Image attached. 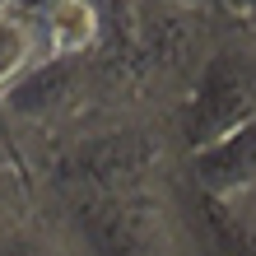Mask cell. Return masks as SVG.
<instances>
[{
    "label": "cell",
    "instance_id": "obj_1",
    "mask_svg": "<svg viewBox=\"0 0 256 256\" xmlns=\"http://www.w3.org/2000/svg\"><path fill=\"white\" fill-rule=\"evenodd\" d=\"M80 242L98 252H196L205 247L196 224L177 214L154 186H116L84 196Z\"/></svg>",
    "mask_w": 256,
    "mask_h": 256
},
{
    "label": "cell",
    "instance_id": "obj_2",
    "mask_svg": "<svg viewBox=\"0 0 256 256\" xmlns=\"http://www.w3.org/2000/svg\"><path fill=\"white\" fill-rule=\"evenodd\" d=\"M247 116H256V19H247L238 38L210 47V56L200 61V74L191 80V94H186V122H182L186 154L214 144L219 135L242 126Z\"/></svg>",
    "mask_w": 256,
    "mask_h": 256
},
{
    "label": "cell",
    "instance_id": "obj_3",
    "mask_svg": "<svg viewBox=\"0 0 256 256\" xmlns=\"http://www.w3.org/2000/svg\"><path fill=\"white\" fill-rule=\"evenodd\" d=\"M191 182L210 200H252L256 196V116H247L242 126H233L228 135H219L214 144L191 149Z\"/></svg>",
    "mask_w": 256,
    "mask_h": 256
},
{
    "label": "cell",
    "instance_id": "obj_4",
    "mask_svg": "<svg viewBox=\"0 0 256 256\" xmlns=\"http://www.w3.org/2000/svg\"><path fill=\"white\" fill-rule=\"evenodd\" d=\"M47 61H56V56H52L42 19L24 10H0V98H10L19 84H28Z\"/></svg>",
    "mask_w": 256,
    "mask_h": 256
},
{
    "label": "cell",
    "instance_id": "obj_5",
    "mask_svg": "<svg viewBox=\"0 0 256 256\" xmlns=\"http://www.w3.org/2000/svg\"><path fill=\"white\" fill-rule=\"evenodd\" d=\"M42 28H47L52 56H88L102 42L108 14H102L98 0H61L56 10L42 14Z\"/></svg>",
    "mask_w": 256,
    "mask_h": 256
},
{
    "label": "cell",
    "instance_id": "obj_6",
    "mask_svg": "<svg viewBox=\"0 0 256 256\" xmlns=\"http://www.w3.org/2000/svg\"><path fill=\"white\" fill-rule=\"evenodd\" d=\"M33 242H38V233H33L28 182L10 158V163H0V252H19V247H33Z\"/></svg>",
    "mask_w": 256,
    "mask_h": 256
},
{
    "label": "cell",
    "instance_id": "obj_7",
    "mask_svg": "<svg viewBox=\"0 0 256 256\" xmlns=\"http://www.w3.org/2000/svg\"><path fill=\"white\" fill-rule=\"evenodd\" d=\"M56 5H61V0H19L14 10H24V14H33V19H42V14L56 10Z\"/></svg>",
    "mask_w": 256,
    "mask_h": 256
},
{
    "label": "cell",
    "instance_id": "obj_8",
    "mask_svg": "<svg viewBox=\"0 0 256 256\" xmlns=\"http://www.w3.org/2000/svg\"><path fill=\"white\" fill-rule=\"evenodd\" d=\"M238 14H242V19H256V0H242V10H238Z\"/></svg>",
    "mask_w": 256,
    "mask_h": 256
},
{
    "label": "cell",
    "instance_id": "obj_9",
    "mask_svg": "<svg viewBox=\"0 0 256 256\" xmlns=\"http://www.w3.org/2000/svg\"><path fill=\"white\" fill-rule=\"evenodd\" d=\"M214 5H219V10H233V14H238V10H242V0H214Z\"/></svg>",
    "mask_w": 256,
    "mask_h": 256
},
{
    "label": "cell",
    "instance_id": "obj_10",
    "mask_svg": "<svg viewBox=\"0 0 256 256\" xmlns=\"http://www.w3.org/2000/svg\"><path fill=\"white\" fill-rule=\"evenodd\" d=\"M177 5H214V0H177Z\"/></svg>",
    "mask_w": 256,
    "mask_h": 256
},
{
    "label": "cell",
    "instance_id": "obj_11",
    "mask_svg": "<svg viewBox=\"0 0 256 256\" xmlns=\"http://www.w3.org/2000/svg\"><path fill=\"white\" fill-rule=\"evenodd\" d=\"M14 5H19V0H0V10H14Z\"/></svg>",
    "mask_w": 256,
    "mask_h": 256
}]
</instances>
